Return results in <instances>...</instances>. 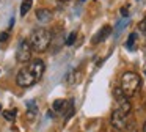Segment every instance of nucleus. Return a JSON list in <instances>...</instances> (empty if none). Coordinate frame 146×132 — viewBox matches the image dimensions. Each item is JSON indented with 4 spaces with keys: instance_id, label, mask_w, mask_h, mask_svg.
<instances>
[{
    "instance_id": "obj_1",
    "label": "nucleus",
    "mask_w": 146,
    "mask_h": 132,
    "mask_svg": "<svg viewBox=\"0 0 146 132\" xmlns=\"http://www.w3.org/2000/svg\"><path fill=\"white\" fill-rule=\"evenodd\" d=\"M30 44H32L33 50H38V52H46L50 46V41H52V36L46 28L42 27H38L30 33Z\"/></svg>"
},
{
    "instance_id": "obj_2",
    "label": "nucleus",
    "mask_w": 146,
    "mask_h": 132,
    "mask_svg": "<svg viewBox=\"0 0 146 132\" xmlns=\"http://www.w3.org/2000/svg\"><path fill=\"white\" fill-rule=\"evenodd\" d=\"M140 87H141V79H140V75L137 72L127 71L121 75V90L129 97L135 96L140 91Z\"/></svg>"
},
{
    "instance_id": "obj_3",
    "label": "nucleus",
    "mask_w": 146,
    "mask_h": 132,
    "mask_svg": "<svg viewBox=\"0 0 146 132\" xmlns=\"http://www.w3.org/2000/svg\"><path fill=\"white\" fill-rule=\"evenodd\" d=\"M16 82H17L19 87L29 88V87H32V85H35L36 82H38V77H36V74L33 72V69L27 65V66H24L22 69H19V72H17V75H16Z\"/></svg>"
},
{
    "instance_id": "obj_4",
    "label": "nucleus",
    "mask_w": 146,
    "mask_h": 132,
    "mask_svg": "<svg viewBox=\"0 0 146 132\" xmlns=\"http://www.w3.org/2000/svg\"><path fill=\"white\" fill-rule=\"evenodd\" d=\"M32 44H30L29 39H21L19 44H17V49H16V60L17 63H29L32 60Z\"/></svg>"
},
{
    "instance_id": "obj_5",
    "label": "nucleus",
    "mask_w": 146,
    "mask_h": 132,
    "mask_svg": "<svg viewBox=\"0 0 146 132\" xmlns=\"http://www.w3.org/2000/svg\"><path fill=\"white\" fill-rule=\"evenodd\" d=\"M113 94H115V99H116V104H118L116 109H119L124 115H129L130 110H132V105H130V102H129V96L121 90V87L115 88Z\"/></svg>"
},
{
    "instance_id": "obj_6",
    "label": "nucleus",
    "mask_w": 146,
    "mask_h": 132,
    "mask_svg": "<svg viewBox=\"0 0 146 132\" xmlns=\"http://www.w3.org/2000/svg\"><path fill=\"white\" fill-rule=\"evenodd\" d=\"M126 118L127 115H124L119 109H115L111 112V116H110V121H111V126H113L116 131H123L126 127Z\"/></svg>"
},
{
    "instance_id": "obj_7",
    "label": "nucleus",
    "mask_w": 146,
    "mask_h": 132,
    "mask_svg": "<svg viewBox=\"0 0 146 132\" xmlns=\"http://www.w3.org/2000/svg\"><path fill=\"white\" fill-rule=\"evenodd\" d=\"M110 33H111V27L110 25H104V27L101 28V30L98 31V33L93 36V39H91V43L93 44H99V43H102V41H105L108 36H110Z\"/></svg>"
},
{
    "instance_id": "obj_8",
    "label": "nucleus",
    "mask_w": 146,
    "mask_h": 132,
    "mask_svg": "<svg viewBox=\"0 0 146 132\" xmlns=\"http://www.w3.org/2000/svg\"><path fill=\"white\" fill-rule=\"evenodd\" d=\"M29 66L33 69V72L36 74V77H38V80H41V77L44 75V71H46V65L42 60H32V63H29Z\"/></svg>"
},
{
    "instance_id": "obj_9",
    "label": "nucleus",
    "mask_w": 146,
    "mask_h": 132,
    "mask_svg": "<svg viewBox=\"0 0 146 132\" xmlns=\"http://www.w3.org/2000/svg\"><path fill=\"white\" fill-rule=\"evenodd\" d=\"M74 113H76V107H74V101L72 99H68L66 101V107H64L63 110V119L64 121H68V119H71L74 116Z\"/></svg>"
},
{
    "instance_id": "obj_10",
    "label": "nucleus",
    "mask_w": 146,
    "mask_h": 132,
    "mask_svg": "<svg viewBox=\"0 0 146 132\" xmlns=\"http://www.w3.org/2000/svg\"><path fill=\"white\" fill-rule=\"evenodd\" d=\"M36 19H38L39 22H49L52 19V13L49 11L47 8H39L38 11H36Z\"/></svg>"
},
{
    "instance_id": "obj_11",
    "label": "nucleus",
    "mask_w": 146,
    "mask_h": 132,
    "mask_svg": "<svg viewBox=\"0 0 146 132\" xmlns=\"http://www.w3.org/2000/svg\"><path fill=\"white\" fill-rule=\"evenodd\" d=\"M27 113H29V118H35L38 115V104L35 101H27Z\"/></svg>"
},
{
    "instance_id": "obj_12",
    "label": "nucleus",
    "mask_w": 146,
    "mask_h": 132,
    "mask_svg": "<svg viewBox=\"0 0 146 132\" xmlns=\"http://www.w3.org/2000/svg\"><path fill=\"white\" fill-rule=\"evenodd\" d=\"M137 33H130L129 35V38H127V41H126V49H129V50H135V47H137Z\"/></svg>"
},
{
    "instance_id": "obj_13",
    "label": "nucleus",
    "mask_w": 146,
    "mask_h": 132,
    "mask_svg": "<svg viewBox=\"0 0 146 132\" xmlns=\"http://www.w3.org/2000/svg\"><path fill=\"white\" fill-rule=\"evenodd\" d=\"M127 24H129V17H124V19H121V21H118L116 27H115V36H118V35L127 27Z\"/></svg>"
},
{
    "instance_id": "obj_14",
    "label": "nucleus",
    "mask_w": 146,
    "mask_h": 132,
    "mask_svg": "<svg viewBox=\"0 0 146 132\" xmlns=\"http://www.w3.org/2000/svg\"><path fill=\"white\" fill-rule=\"evenodd\" d=\"M64 107H66V101H64V99H57V101H54L52 109H54L55 112H58V113H63Z\"/></svg>"
},
{
    "instance_id": "obj_15",
    "label": "nucleus",
    "mask_w": 146,
    "mask_h": 132,
    "mask_svg": "<svg viewBox=\"0 0 146 132\" xmlns=\"http://www.w3.org/2000/svg\"><path fill=\"white\" fill-rule=\"evenodd\" d=\"M32 5H33V0H22V3H21V16H25L30 11Z\"/></svg>"
},
{
    "instance_id": "obj_16",
    "label": "nucleus",
    "mask_w": 146,
    "mask_h": 132,
    "mask_svg": "<svg viewBox=\"0 0 146 132\" xmlns=\"http://www.w3.org/2000/svg\"><path fill=\"white\" fill-rule=\"evenodd\" d=\"M2 115L5 116V119L13 121V119L16 118V110H5V112H2Z\"/></svg>"
},
{
    "instance_id": "obj_17",
    "label": "nucleus",
    "mask_w": 146,
    "mask_h": 132,
    "mask_svg": "<svg viewBox=\"0 0 146 132\" xmlns=\"http://www.w3.org/2000/svg\"><path fill=\"white\" fill-rule=\"evenodd\" d=\"M76 38H77V33H76V31H71L69 36L64 39V44H66V46H72V44L76 43Z\"/></svg>"
},
{
    "instance_id": "obj_18",
    "label": "nucleus",
    "mask_w": 146,
    "mask_h": 132,
    "mask_svg": "<svg viewBox=\"0 0 146 132\" xmlns=\"http://www.w3.org/2000/svg\"><path fill=\"white\" fill-rule=\"evenodd\" d=\"M138 30L141 31L143 35H146V16L141 19V21H140V24H138Z\"/></svg>"
},
{
    "instance_id": "obj_19",
    "label": "nucleus",
    "mask_w": 146,
    "mask_h": 132,
    "mask_svg": "<svg viewBox=\"0 0 146 132\" xmlns=\"http://www.w3.org/2000/svg\"><path fill=\"white\" fill-rule=\"evenodd\" d=\"M8 39V31H2L0 33V43H5Z\"/></svg>"
},
{
    "instance_id": "obj_20",
    "label": "nucleus",
    "mask_w": 146,
    "mask_h": 132,
    "mask_svg": "<svg viewBox=\"0 0 146 132\" xmlns=\"http://www.w3.org/2000/svg\"><path fill=\"white\" fill-rule=\"evenodd\" d=\"M129 9H127V6H123V8H121V14H123V17H129Z\"/></svg>"
},
{
    "instance_id": "obj_21",
    "label": "nucleus",
    "mask_w": 146,
    "mask_h": 132,
    "mask_svg": "<svg viewBox=\"0 0 146 132\" xmlns=\"http://www.w3.org/2000/svg\"><path fill=\"white\" fill-rule=\"evenodd\" d=\"M47 116H49V118H54V116H55V110H54V109L49 110V112H47Z\"/></svg>"
},
{
    "instance_id": "obj_22",
    "label": "nucleus",
    "mask_w": 146,
    "mask_h": 132,
    "mask_svg": "<svg viewBox=\"0 0 146 132\" xmlns=\"http://www.w3.org/2000/svg\"><path fill=\"white\" fill-rule=\"evenodd\" d=\"M13 25H14V17H11L10 19V28H13Z\"/></svg>"
},
{
    "instance_id": "obj_23",
    "label": "nucleus",
    "mask_w": 146,
    "mask_h": 132,
    "mask_svg": "<svg viewBox=\"0 0 146 132\" xmlns=\"http://www.w3.org/2000/svg\"><path fill=\"white\" fill-rule=\"evenodd\" d=\"M143 132H146V121H145V126H143Z\"/></svg>"
},
{
    "instance_id": "obj_24",
    "label": "nucleus",
    "mask_w": 146,
    "mask_h": 132,
    "mask_svg": "<svg viewBox=\"0 0 146 132\" xmlns=\"http://www.w3.org/2000/svg\"><path fill=\"white\" fill-rule=\"evenodd\" d=\"M0 113H2V104H0Z\"/></svg>"
},
{
    "instance_id": "obj_25",
    "label": "nucleus",
    "mask_w": 146,
    "mask_h": 132,
    "mask_svg": "<svg viewBox=\"0 0 146 132\" xmlns=\"http://www.w3.org/2000/svg\"><path fill=\"white\" fill-rule=\"evenodd\" d=\"M61 2H66V0H61Z\"/></svg>"
},
{
    "instance_id": "obj_26",
    "label": "nucleus",
    "mask_w": 146,
    "mask_h": 132,
    "mask_svg": "<svg viewBox=\"0 0 146 132\" xmlns=\"http://www.w3.org/2000/svg\"><path fill=\"white\" fill-rule=\"evenodd\" d=\"M145 75H146V71H145Z\"/></svg>"
}]
</instances>
